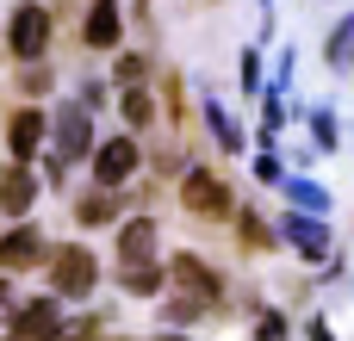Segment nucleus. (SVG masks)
Returning <instances> with one entry per match:
<instances>
[{
  "instance_id": "nucleus-21",
  "label": "nucleus",
  "mask_w": 354,
  "mask_h": 341,
  "mask_svg": "<svg viewBox=\"0 0 354 341\" xmlns=\"http://www.w3.org/2000/svg\"><path fill=\"white\" fill-rule=\"evenodd\" d=\"M205 311H212V304H199V298H187V292H180V298L168 304V323H199Z\"/></svg>"
},
{
  "instance_id": "nucleus-16",
  "label": "nucleus",
  "mask_w": 354,
  "mask_h": 341,
  "mask_svg": "<svg viewBox=\"0 0 354 341\" xmlns=\"http://www.w3.org/2000/svg\"><path fill=\"white\" fill-rule=\"evenodd\" d=\"M93 335H100V317H62L50 341H93Z\"/></svg>"
},
{
  "instance_id": "nucleus-6",
  "label": "nucleus",
  "mask_w": 354,
  "mask_h": 341,
  "mask_svg": "<svg viewBox=\"0 0 354 341\" xmlns=\"http://www.w3.org/2000/svg\"><path fill=\"white\" fill-rule=\"evenodd\" d=\"M168 286H180V292L199 298V304H218V292H224V280H218L212 261H199V255H174V261H168Z\"/></svg>"
},
{
  "instance_id": "nucleus-22",
  "label": "nucleus",
  "mask_w": 354,
  "mask_h": 341,
  "mask_svg": "<svg viewBox=\"0 0 354 341\" xmlns=\"http://www.w3.org/2000/svg\"><path fill=\"white\" fill-rule=\"evenodd\" d=\"M19 87H25V93H50V68H44V62H25V68H19Z\"/></svg>"
},
{
  "instance_id": "nucleus-20",
  "label": "nucleus",
  "mask_w": 354,
  "mask_h": 341,
  "mask_svg": "<svg viewBox=\"0 0 354 341\" xmlns=\"http://www.w3.org/2000/svg\"><path fill=\"white\" fill-rule=\"evenodd\" d=\"M330 62L342 68V62H354V19H342V31L330 37Z\"/></svg>"
},
{
  "instance_id": "nucleus-18",
  "label": "nucleus",
  "mask_w": 354,
  "mask_h": 341,
  "mask_svg": "<svg viewBox=\"0 0 354 341\" xmlns=\"http://www.w3.org/2000/svg\"><path fill=\"white\" fill-rule=\"evenodd\" d=\"M205 124H212V137H218L224 149H243V130H236V124H230V118H224L218 106H205Z\"/></svg>"
},
{
  "instance_id": "nucleus-11",
  "label": "nucleus",
  "mask_w": 354,
  "mask_h": 341,
  "mask_svg": "<svg viewBox=\"0 0 354 341\" xmlns=\"http://www.w3.org/2000/svg\"><path fill=\"white\" fill-rule=\"evenodd\" d=\"M31 205H37V174H31L25 162H6V168H0V211H6V217H25Z\"/></svg>"
},
{
  "instance_id": "nucleus-24",
  "label": "nucleus",
  "mask_w": 354,
  "mask_h": 341,
  "mask_svg": "<svg viewBox=\"0 0 354 341\" xmlns=\"http://www.w3.org/2000/svg\"><path fill=\"white\" fill-rule=\"evenodd\" d=\"M243 242H249V249H268V242H274V236L261 230V217H255V211H243Z\"/></svg>"
},
{
  "instance_id": "nucleus-8",
  "label": "nucleus",
  "mask_w": 354,
  "mask_h": 341,
  "mask_svg": "<svg viewBox=\"0 0 354 341\" xmlns=\"http://www.w3.org/2000/svg\"><path fill=\"white\" fill-rule=\"evenodd\" d=\"M44 137H50V124H44L37 106H19V112L6 118V149H12V162H31V155L44 149Z\"/></svg>"
},
{
  "instance_id": "nucleus-1",
  "label": "nucleus",
  "mask_w": 354,
  "mask_h": 341,
  "mask_svg": "<svg viewBox=\"0 0 354 341\" xmlns=\"http://www.w3.org/2000/svg\"><path fill=\"white\" fill-rule=\"evenodd\" d=\"M93 286H100V255H93L87 242L50 249V292H56V298H87Z\"/></svg>"
},
{
  "instance_id": "nucleus-29",
  "label": "nucleus",
  "mask_w": 354,
  "mask_h": 341,
  "mask_svg": "<svg viewBox=\"0 0 354 341\" xmlns=\"http://www.w3.org/2000/svg\"><path fill=\"white\" fill-rule=\"evenodd\" d=\"M156 341H180V335H156Z\"/></svg>"
},
{
  "instance_id": "nucleus-9",
  "label": "nucleus",
  "mask_w": 354,
  "mask_h": 341,
  "mask_svg": "<svg viewBox=\"0 0 354 341\" xmlns=\"http://www.w3.org/2000/svg\"><path fill=\"white\" fill-rule=\"evenodd\" d=\"M280 242H292L305 261H324V255H330V224H324L317 211H292L286 230H280Z\"/></svg>"
},
{
  "instance_id": "nucleus-19",
  "label": "nucleus",
  "mask_w": 354,
  "mask_h": 341,
  "mask_svg": "<svg viewBox=\"0 0 354 341\" xmlns=\"http://www.w3.org/2000/svg\"><path fill=\"white\" fill-rule=\"evenodd\" d=\"M75 217H81V224H106V217H112V193H87V199L75 205Z\"/></svg>"
},
{
  "instance_id": "nucleus-17",
  "label": "nucleus",
  "mask_w": 354,
  "mask_h": 341,
  "mask_svg": "<svg viewBox=\"0 0 354 341\" xmlns=\"http://www.w3.org/2000/svg\"><path fill=\"white\" fill-rule=\"evenodd\" d=\"M124 124H156V106L143 87H124Z\"/></svg>"
},
{
  "instance_id": "nucleus-4",
  "label": "nucleus",
  "mask_w": 354,
  "mask_h": 341,
  "mask_svg": "<svg viewBox=\"0 0 354 341\" xmlns=\"http://www.w3.org/2000/svg\"><path fill=\"white\" fill-rule=\"evenodd\" d=\"M6 50H12L19 62H44V50H50V12H44L37 0H25V6L12 12V25H6Z\"/></svg>"
},
{
  "instance_id": "nucleus-2",
  "label": "nucleus",
  "mask_w": 354,
  "mask_h": 341,
  "mask_svg": "<svg viewBox=\"0 0 354 341\" xmlns=\"http://www.w3.org/2000/svg\"><path fill=\"white\" fill-rule=\"evenodd\" d=\"M93 124H87V106H62L56 124H50V168H68L81 155H93Z\"/></svg>"
},
{
  "instance_id": "nucleus-27",
  "label": "nucleus",
  "mask_w": 354,
  "mask_h": 341,
  "mask_svg": "<svg viewBox=\"0 0 354 341\" xmlns=\"http://www.w3.org/2000/svg\"><path fill=\"white\" fill-rule=\"evenodd\" d=\"M305 335H311V341H336V335H330V323H324V317H311V323H305Z\"/></svg>"
},
{
  "instance_id": "nucleus-25",
  "label": "nucleus",
  "mask_w": 354,
  "mask_h": 341,
  "mask_svg": "<svg viewBox=\"0 0 354 341\" xmlns=\"http://www.w3.org/2000/svg\"><path fill=\"white\" fill-rule=\"evenodd\" d=\"M255 341H286V317H280V311H268V317H261V329H255Z\"/></svg>"
},
{
  "instance_id": "nucleus-10",
  "label": "nucleus",
  "mask_w": 354,
  "mask_h": 341,
  "mask_svg": "<svg viewBox=\"0 0 354 341\" xmlns=\"http://www.w3.org/2000/svg\"><path fill=\"white\" fill-rule=\"evenodd\" d=\"M118 37H124L118 0H93V6H87V25H81V43H87V50H118Z\"/></svg>"
},
{
  "instance_id": "nucleus-23",
  "label": "nucleus",
  "mask_w": 354,
  "mask_h": 341,
  "mask_svg": "<svg viewBox=\"0 0 354 341\" xmlns=\"http://www.w3.org/2000/svg\"><path fill=\"white\" fill-rule=\"evenodd\" d=\"M143 75H149L143 56H118V81H124V87H143Z\"/></svg>"
},
{
  "instance_id": "nucleus-28",
  "label": "nucleus",
  "mask_w": 354,
  "mask_h": 341,
  "mask_svg": "<svg viewBox=\"0 0 354 341\" xmlns=\"http://www.w3.org/2000/svg\"><path fill=\"white\" fill-rule=\"evenodd\" d=\"M6 311H12V286L0 280V317H6Z\"/></svg>"
},
{
  "instance_id": "nucleus-26",
  "label": "nucleus",
  "mask_w": 354,
  "mask_h": 341,
  "mask_svg": "<svg viewBox=\"0 0 354 341\" xmlns=\"http://www.w3.org/2000/svg\"><path fill=\"white\" fill-rule=\"evenodd\" d=\"M317 143H324V149L336 143V118H330V112H317Z\"/></svg>"
},
{
  "instance_id": "nucleus-12",
  "label": "nucleus",
  "mask_w": 354,
  "mask_h": 341,
  "mask_svg": "<svg viewBox=\"0 0 354 341\" xmlns=\"http://www.w3.org/2000/svg\"><path fill=\"white\" fill-rule=\"evenodd\" d=\"M56 323H62V317H56V298L44 292V298H31V304L12 311V341H50Z\"/></svg>"
},
{
  "instance_id": "nucleus-3",
  "label": "nucleus",
  "mask_w": 354,
  "mask_h": 341,
  "mask_svg": "<svg viewBox=\"0 0 354 341\" xmlns=\"http://www.w3.org/2000/svg\"><path fill=\"white\" fill-rule=\"evenodd\" d=\"M137 168H143V149H137V137H106V143L93 149V180H100L106 193L131 186V180H137Z\"/></svg>"
},
{
  "instance_id": "nucleus-5",
  "label": "nucleus",
  "mask_w": 354,
  "mask_h": 341,
  "mask_svg": "<svg viewBox=\"0 0 354 341\" xmlns=\"http://www.w3.org/2000/svg\"><path fill=\"white\" fill-rule=\"evenodd\" d=\"M180 205L193 211V217H230V186L212 174V168H187V180H180Z\"/></svg>"
},
{
  "instance_id": "nucleus-15",
  "label": "nucleus",
  "mask_w": 354,
  "mask_h": 341,
  "mask_svg": "<svg viewBox=\"0 0 354 341\" xmlns=\"http://www.w3.org/2000/svg\"><path fill=\"white\" fill-rule=\"evenodd\" d=\"M286 193H292V205H305V211H317V217L330 211V193L311 186V180H286Z\"/></svg>"
},
{
  "instance_id": "nucleus-13",
  "label": "nucleus",
  "mask_w": 354,
  "mask_h": 341,
  "mask_svg": "<svg viewBox=\"0 0 354 341\" xmlns=\"http://www.w3.org/2000/svg\"><path fill=\"white\" fill-rule=\"evenodd\" d=\"M118 261L137 267V261H156V217H131L118 230Z\"/></svg>"
},
{
  "instance_id": "nucleus-14",
  "label": "nucleus",
  "mask_w": 354,
  "mask_h": 341,
  "mask_svg": "<svg viewBox=\"0 0 354 341\" xmlns=\"http://www.w3.org/2000/svg\"><path fill=\"white\" fill-rule=\"evenodd\" d=\"M118 286H124L131 298H156V292L168 286V273H162L156 261H137V267H124V273H118Z\"/></svg>"
},
{
  "instance_id": "nucleus-7",
  "label": "nucleus",
  "mask_w": 354,
  "mask_h": 341,
  "mask_svg": "<svg viewBox=\"0 0 354 341\" xmlns=\"http://www.w3.org/2000/svg\"><path fill=\"white\" fill-rule=\"evenodd\" d=\"M44 261H50V242H44V230L19 224L12 236H0V273H25V267H44Z\"/></svg>"
}]
</instances>
